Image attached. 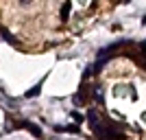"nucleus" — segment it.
<instances>
[{
    "label": "nucleus",
    "mask_w": 146,
    "mask_h": 140,
    "mask_svg": "<svg viewBox=\"0 0 146 140\" xmlns=\"http://www.w3.org/2000/svg\"><path fill=\"white\" fill-rule=\"evenodd\" d=\"M96 101H98V103H103V101H105V98H103V92H100V90H96Z\"/></svg>",
    "instance_id": "nucleus-5"
},
{
    "label": "nucleus",
    "mask_w": 146,
    "mask_h": 140,
    "mask_svg": "<svg viewBox=\"0 0 146 140\" xmlns=\"http://www.w3.org/2000/svg\"><path fill=\"white\" fill-rule=\"evenodd\" d=\"M42 92V83H37L35 88H31V90H26V98H35L37 94Z\"/></svg>",
    "instance_id": "nucleus-2"
},
{
    "label": "nucleus",
    "mask_w": 146,
    "mask_h": 140,
    "mask_svg": "<svg viewBox=\"0 0 146 140\" xmlns=\"http://www.w3.org/2000/svg\"><path fill=\"white\" fill-rule=\"evenodd\" d=\"M70 0H66L63 2V7H61V20H68V15H70Z\"/></svg>",
    "instance_id": "nucleus-3"
},
{
    "label": "nucleus",
    "mask_w": 146,
    "mask_h": 140,
    "mask_svg": "<svg viewBox=\"0 0 146 140\" xmlns=\"http://www.w3.org/2000/svg\"><path fill=\"white\" fill-rule=\"evenodd\" d=\"M20 127H26V129H29V131H31L33 136H37V138H42V129L37 127V125H31V123L22 121V123H20Z\"/></svg>",
    "instance_id": "nucleus-1"
},
{
    "label": "nucleus",
    "mask_w": 146,
    "mask_h": 140,
    "mask_svg": "<svg viewBox=\"0 0 146 140\" xmlns=\"http://www.w3.org/2000/svg\"><path fill=\"white\" fill-rule=\"evenodd\" d=\"M57 131H70V134H76L79 131V127H74V125H70V127H61V125H57Z\"/></svg>",
    "instance_id": "nucleus-4"
},
{
    "label": "nucleus",
    "mask_w": 146,
    "mask_h": 140,
    "mask_svg": "<svg viewBox=\"0 0 146 140\" xmlns=\"http://www.w3.org/2000/svg\"><path fill=\"white\" fill-rule=\"evenodd\" d=\"M72 118H74V121H83V116H81L79 112H72Z\"/></svg>",
    "instance_id": "nucleus-6"
}]
</instances>
